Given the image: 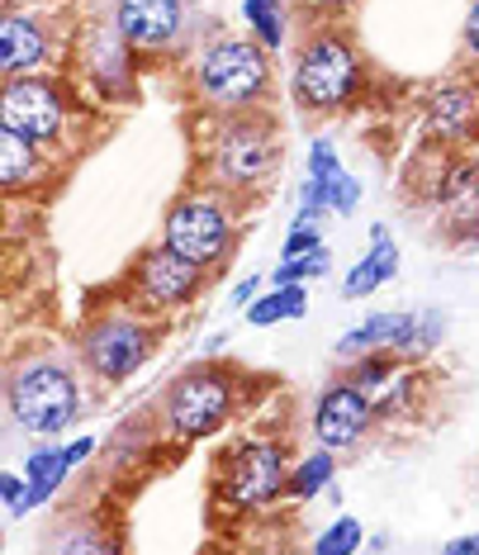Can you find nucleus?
<instances>
[{"mask_svg": "<svg viewBox=\"0 0 479 555\" xmlns=\"http://www.w3.org/2000/svg\"><path fill=\"white\" fill-rule=\"evenodd\" d=\"M10 418L34 437H53L81 413V389L67 365L57 361H24L10 375Z\"/></svg>", "mask_w": 479, "mask_h": 555, "instance_id": "nucleus-1", "label": "nucleus"}, {"mask_svg": "<svg viewBox=\"0 0 479 555\" xmlns=\"http://www.w3.org/2000/svg\"><path fill=\"white\" fill-rule=\"evenodd\" d=\"M361 86V57L342 34H319L295 62V100L309 115L342 109Z\"/></svg>", "mask_w": 479, "mask_h": 555, "instance_id": "nucleus-2", "label": "nucleus"}, {"mask_svg": "<svg viewBox=\"0 0 479 555\" xmlns=\"http://www.w3.org/2000/svg\"><path fill=\"white\" fill-rule=\"evenodd\" d=\"M271 48H257L247 39H219L209 48L205 57H199V91L205 100L223 109H247L257 105L261 95L271 91V62H267Z\"/></svg>", "mask_w": 479, "mask_h": 555, "instance_id": "nucleus-3", "label": "nucleus"}, {"mask_svg": "<svg viewBox=\"0 0 479 555\" xmlns=\"http://www.w3.org/2000/svg\"><path fill=\"white\" fill-rule=\"evenodd\" d=\"M233 409V380L219 365H195L167 389V423L176 437H209Z\"/></svg>", "mask_w": 479, "mask_h": 555, "instance_id": "nucleus-4", "label": "nucleus"}, {"mask_svg": "<svg viewBox=\"0 0 479 555\" xmlns=\"http://www.w3.org/2000/svg\"><path fill=\"white\" fill-rule=\"evenodd\" d=\"M275 162H281V143L267 119H233L213 143V176L233 191L261 185L275 171Z\"/></svg>", "mask_w": 479, "mask_h": 555, "instance_id": "nucleus-5", "label": "nucleus"}, {"mask_svg": "<svg viewBox=\"0 0 479 555\" xmlns=\"http://www.w3.org/2000/svg\"><path fill=\"white\" fill-rule=\"evenodd\" d=\"M157 351V333L138 319H100L81 337V361L91 365L100 380H129V375Z\"/></svg>", "mask_w": 479, "mask_h": 555, "instance_id": "nucleus-6", "label": "nucleus"}, {"mask_svg": "<svg viewBox=\"0 0 479 555\" xmlns=\"http://www.w3.org/2000/svg\"><path fill=\"white\" fill-rule=\"evenodd\" d=\"M167 247L181 251L195 267H213L223 257V247H229V214H223V205L199 195L176 199L167 214Z\"/></svg>", "mask_w": 479, "mask_h": 555, "instance_id": "nucleus-7", "label": "nucleus"}, {"mask_svg": "<svg viewBox=\"0 0 479 555\" xmlns=\"http://www.w3.org/2000/svg\"><path fill=\"white\" fill-rule=\"evenodd\" d=\"M0 124L34 138V143H53L62 133V100L39 77H10L0 91Z\"/></svg>", "mask_w": 479, "mask_h": 555, "instance_id": "nucleus-8", "label": "nucleus"}, {"mask_svg": "<svg viewBox=\"0 0 479 555\" xmlns=\"http://www.w3.org/2000/svg\"><path fill=\"white\" fill-rule=\"evenodd\" d=\"M285 485H289L285 456H281V447H271V441H247V447L229 461V499L237 508H261V503H271Z\"/></svg>", "mask_w": 479, "mask_h": 555, "instance_id": "nucleus-9", "label": "nucleus"}, {"mask_svg": "<svg viewBox=\"0 0 479 555\" xmlns=\"http://www.w3.org/2000/svg\"><path fill=\"white\" fill-rule=\"evenodd\" d=\"M371 409L375 403L357 380L327 385L319 395V409H313V433L327 451H342L351 441H361V433L371 427Z\"/></svg>", "mask_w": 479, "mask_h": 555, "instance_id": "nucleus-10", "label": "nucleus"}, {"mask_svg": "<svg viewBox=\"0 0 479 555\" xmlns=\"http://www.w3.org/2000/svg\"><path fill=\"white\" fill-rule=\"evenodd\" d=\"M199 271L205 267H195V261H185L181 251H171L167 243L153 247L143 261H138V271H133V281H138V295L147 299V305H161V309H171V305H191V299L199 295Z\"/></svg>", "mask_w": 479, "mask_h": 555, "instance_id": "nucleus-11", "label": "nucleus"}, {"mask_svg": "<svg viewBox=\"0 0 479 555\" xmlns=\"http://www.w3.org/2000/svg\"><path fill=\"white\" fill-rule=\"evenodd\" d=\"M181 0H119V34L129 48H167L181 34Z\"/></svg>", "mask_w": 479, "mask_h": 555, "instance_id": "nucleus-12", "label": "nucleus"}, {"mask_svg": "<svg viewBox=\"0 0 479 555\" xmlns=\"http://www.w3.org/2000/svg\"><path fill=\"white\" fill-rule=\"evenodd\" d=\"M423 319H413V313H375V319H365L357 333H347L337 351L342 357H365V351H423Z\"/></svg>", "mask_w": 479, "mask_h": 555, "instance_id": "nucleus-13", "label": "nucleus"}, {"mask_svg": "<svg viewBox=\"0 0 479 555\" xmlns=\"http://www.w3.org/2000/svg\"><path fill=\"white\" fill-rule=\"evenodd\" d=\"M43 62H48L43 24L10 10V15L0 20V67H5V77H24V72L43 67Z\"/></svg>", "mask_w": 479, "mask_h": 555, "instance_id": "nucleus-14", "label": "nucleus"}, {"mask_svg": "<svg viewBox=\"0 0 479 555\" xmlns=\"http://www.w3.org/2000/svg\"><path fill=\"white\" fill-rule=\"evenodd\" d=\"M371 257L361 261L357 271L347 275V299H361V295H371V289H380L385 281H394V271H399V251L394 243H389V233L385 229H371Z\"/></svg>", "mask_w": 479, "mask_h": 555, "instance_id": "nucleus-15", "label": "nucleus"}, {"mask_svg": "<svg viewBox=\"0 0 479 555\" xmlns=\"http://www.w3.org/2000/svg\"><path fill=\"white\" fill-rule=\"evenodd\" d=\"M0 181H5L10 191L39 181V143H34V138L0 129Z\"/></svg>", "mask_w": 479, "mask_h": 555, "instance_id": "nucleus-16", "label": "nucleus"}, {"mask_svg": "<svg viewBox=\"0 0 479 555\" xmlns=\"http://www.w3.org/2000/svg\"><path fill=\"white\" fill-rule=\"evenodd\" d=\"M309 313V295H305V285H281V289H271L267 299H251L247 305V319L251 323H281V319H305Z\"/></svg>", "mask_w": 479, "mask_h": 555, "instance_id": "nucleus-17", "label": "nucleus"}, {"mask_svg": "<svg viewBox=\"0 0 479 555\" xmlns=\"http://www.w3.org/2000/svg\"><path fill=\"white\" fill-rule=\"evenodd\" d=\"M470 119H475V95L465 86H441L432 95V124L441 133H470Z\"/></svg>", "mask_w": 479, "mask_h": 555, "instance_id": "nucleus-18", "label": "nucleus"}, {"mask_svg": "<svg viewBox=\"0 0 479 555\" xmlns=\"http://www.w3.org/2000/svg\"><path fill=\"white\" fill-rule=\"evenodd\" d=\"M327 479H333V451H313V456L305 461V465H299V470L295 475H289V494H295V499H313V494H319V489L327 485Z\"/></svg>", "mask_w": 479, "mask_h": 555, "instance_id": "nucleus-19", "label": "nucleus"}, {"mask_svg": "<svg viewBox=\"0 0 479 555\" xmlns=\"http://www.w3.org/2000/svg\"><path fill=\"white\" fill-rule=\"evenodd\" d=\"M243 15H247L251 29H257L261 43H267V48H281V39H285V29H281V0H247Z\"/></svg>", "mask_w": 479, "mask_h": 555, "instance_id": "nucleus-20", "label": "nucleus"}, {"mask_svg": "<svg viewBox=\"0 0 479 555\" xmlns=\"http://www.w3.org/2000/svg\"><path fill=\"white\" fill-rule=\"evenodd\" d=\"M357 541H361V527H357V522H351V517H342V522H337V527H333V532H327V537H319V546H313V551H319V555H337V551H357Z\"/></svg>", "mask_w": 479, "mask_h": 555, "instance_id": "nucleus-21", "label": "nucleus"}, {"mask_svg": "<svg viewBox=\"0 0 479 555\" xmlns=\"http://www.w3.org/2000/svg\"><path fill=\"white\" fill-rule=\"evenodd\" d=\"M357 181H351V176H342V171H337V176H327V209H351V205H357Z\"/></svg>", "mask_w": 479, "mask_h": 555, "instance_id": "nucleus-22", "label": "nucleus"}, {"mask_svg": "<svg viewBox=\"0 0 479 555\" xmlns=\"http://www.w3.org/2000/svg\"><path fill=\"white\" fill-rule=\"evenodd\" d=\"M0 489H5V499H10V513H24L29 508V479H20V475H5L0 479Z\"/></svg>", "mask_w": 479, "mask_h": 555, "instance_id": "nucleus-23", "label": "nucleus"}, {"mask_svg": "<svg viewBox=\"0 0 479 555\" xmlns=\"http://www.w3.org/2000/svg\"><path fill=\"white\" fill-rule=\"evenodd\" d=\"M465 48H470V53H479V0L470 5V15H465Z\"/></svg>", "mask_w": 479, "mask_h": 555, "instance_id": "nucleus-24", "label": "nucleus"}, {"mask_svg": "<svg viewBox=\"0 0 479 555\" xmlns=\"http://www.w3.org/2000/svg\"><path fill=\"white\" fill-rule=\"evenodd\" d=\"M251 295H257V281H243V285H237V295H233V305H237V309H247V305H251Z\"/></svg>", "mask_w": 479, "mask_h": 555, "instance_id": "nucleus-25", "label": "nucleus"}, {"mask_svg": "<svg viewBox=\"0 0 479 555\" xmlns=\"http://www.w3.org/2000/svg\"><path fill=\"white\" fill-rule=\"evenodd\" d=\"M451 555H475L479 551V537H465V541H451V546H446Z\"/></svg>", "mask_w": 479, "mask_h": 555, "instance_id": "nucleus-26", "label": "nucleus"}, {"mask_svg": "<svg viewBox=\"0 0 479 555\" xmlns=\"http://www.w3.org/2000/svg\"><path fill=\"white\" fill-rule=\"evenodd\" d=\"M319 10H347V5H357V0H313Z\"/></svg>", "mask_w": 479, "mask_h": 555, "instance_id": "nucleus-27", "label": "nucleus"}]
</instances>
